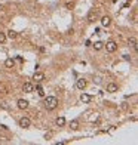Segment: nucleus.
<instances>
[{
	"instance_id": "10",
	"label": "nucleus",
	"mask_w": 138,
	"mask_h": 145,
	"mask_svg": "<svg viewBox=\"0 0 138 145\" xmlns=\"http://www.w3.org/2000/svg\"><path fill=\"white\" fill-rule=\"evenodd\" d=\"M33 80H36L37 83H40V82H43V80H45V74H43V72H34Z\"/></svg>"
},
{
	"instance_id": "20",
	"label": "nucleus",
	"mask_w": 138,
	"mask_h": 145,
	"mask_svg": "<svg viewBox=\"0 0 138 145\" xmlns=\"http://www.w3.org/2000/svg\"><path fill=\"white\" fill-rule=\"evenodd\" d=\"M73 6H74V3H67L65 5V8H73Z\"/></svg>"
},
{
	"instance_id": "7",
	"label": "nucleus",
	"mask_w": 138,
	"mask_h": 145,
	"mask_svg": "<svg viewBox=\"0 0 138 145\" xmlns=\"http://www.w3.org/2000/svg\"><path fill=\"white\" fill-rule=\"evenodd\" d=\"M16 105H18L19 110H25V108H28V101L27 99H18Z\"/></svg>"
},
{
	"instance_id": "5",
	"label": "nucleus",
	"mask_w": 138,
	"mask_h": 145,
	"mask_svg": "<svg viewBox=\"0 0 138 145\" xmlns=\"http://www.w3.org/2000/svg\"><path fill=\"white\" fill-rule=\"evenodd\" d=\"M86 84H88V83H86L85 79H77V80H76V87L80 89V90H83V89L86 87Z\"/></svg>"
},
{
	"instance_id": "1",
	"label": "nucleus",
	"mask_w": 138,
	"mask_h": 145,
	"mask_svg": "<svg viewBox=\"0 0 138 145\" xmlns=\"http://www.w3.org/2000/svg\"><path fill=\"white\" fill-rule=\"evenodd\" d=\"M43 105H45L46 110L52 111V110H55V108L58 107V98L56 96H46L45 101H43Z\"/></svg>"
},
{
	"instance_id": "21",
	"label": "nucleus",
	"mask_w": 138,
	"mask_h": 145,
	"mask_svg": "<svg viewBox=\"0 0 138 145\" xmlns=\"http://www.w3.org/2000/svg\"><path fill=\"white\" fill-rule=\"evenodd\" d=\"M31 2H33V0H31Z\"/></svg>"
},
{
	"instance_id": "17",
	"label": "nucleus",
	"mask_w": 138,
	"mask_h": 145,
	"mask_svg": "<svg viewBox=\"0 0 138 145\" xmlns=\"http://www.w3.org/2000/svg\"><path fill=\"white\" fill-rule=\"evenodd\" d=\"M103 47H104V43H103V42H95V43H94V49H95V50H101Z\"/></svg>"
},
{
	"instance_id": "11",
	"label": "nucleus",
	"mask_w": 138,
	"mask_h": 145,
	"mask_svg": "<svg viewBox=\"0 0 138 145\" xmlns=\"http://www.w3.org/2000/svg\"><path fill=\"white\" fill-rule=\"evenodd\" d=\"M80 101H82V102H85V104H88V102H91V101H92V96H91V95H88V93H82V95H80Z\"/></svg>"
},
{
	"instance_id": "14",
	"label": "nucleus",
	"mask_w": 138,
	"mask_h": 145,
	"mask_svg": "<svg viewBox=\"0 0 138 145\" xmlns=\"http://www.w3.org/2000/svg\"><path fill=\"white\" fill-rule=\"evenodd\" d=\"M5 67H6V68H13V67H15V59L8 58V59L5 61Z\"/></svg>"
},
{
	"instance_id": "16",
	"label": "nucleus",
	"mask_w": 138,
	"mask_h": 145,
	"mask_svg": "<svg viewBox=\"0 0 138 145\" xmlns=\"http://www.w3.org/2000/svg\"><path fill=\"white\" fill-rule=\"evenodd\" d=\"M36 92H37V95H39V96H45V90H43V87H42L40 84H37V86H36Z\"/></svg>"
},
{
	"instance_id": "6",
	"label": "nucleus",
	"mask_w": 138,
	"mask_h": 145,
	"mask_svg": "<svg viewBox=\"0 0 138 145\" xmlns=\"http://www.w3.org/2000/svg\"><path fill=\"white\" fill-rule=\"evenodd\" d=\"M22 90H24L25 93H31L33 90H34V86H33V83H30V82L24 83V86H22Z\"/></svg>"
},
{
	"instance_id": "18",
	"label": "nucleus",
	"mask_w": 138,
	"mask_h": 145,
	"mask_svg": "<svg viewBox=\"0 0 138 145\" xmlns=\"http://www.w3.org/2000/svg\"><path fill=\"white\" fill-rule=\"evenodd\" d=\"M128 45L132 46V47L137 50V39H129V40H128Z\"/></svg>"
},
{
	"instance_id": "4",
	"label": "nucleus",
	"mask_w": 138,
	"mask_h": 145,
	"mask_svg": "<svg viewBox=\"0 0 138 145\" xmlns=\"http://www.w3.org/2000/svg\"><path fill=\"white\" fill-rule=\"evenodd\" d=\"M95 19H96V10L95 9H91L88 12V15H86V21L88 22H94Z\"/></svg>"
},
{
	"instance_id": "15",
	"label": "nucleus",
	"mask_w": 138,
	"mask_h": 145,
	"mask_svg": "<svg viewBox=\"0 0 138 145\" xmlns=\"http://www.w3.org/2000/svg\"><path fill=\"white\" fill-rule=\"evenodd\" d=\"M70 127H71L73 130H77L79 127H80V123H79V120H71V121H70Z\"/></svg>"
},
{
	"instance_id": "8",
	"label": "nucleus",
	"mask_w": 138,
	"mask_h": 145,
	"mask_svg": "<svg viewBox=\"0 0 138 145\" xmlns=\"http://www.w3.org/2000/svg\"><path fill=\"white\" fill-rule=\"evenodd\" d=\"M110 24H111V18H110L108 15H104V16L101 18V25H103V27H110Z\"/></svg>"
},
{
	"instance_id": "13",
	"label": "nucleus",
	"mask_w": 138,
	"mask_h": 145,
	"mask_svg": "<svg viewBox=\"0 0 138 145\" xmlns=\"http://www.w3.org/2000/svg\"><path fill=\"white\" fill-rule=\"evenodd\" d=\"M16 36H18V33H16V31H13V30H9V31L6 33V39H11V40H13V39H16Z\"/></svg>"
},
{
	"instance_id": "19",
	"label": "nucleus",
	"mask_w": 138,
	"mask_h": 145,
	"mask_svg": "<svg viewBox=\"0 0 138 145\" xmlns=\"http://www.w3.org/2000/svg\"><path fill=\"white\" fill-rule=\"evenodd\" d=\"M5 42H6V34L0 31V45H3Z\"/></svg>"
},
{
	"instance_id": "9",
	"label": "nucleus",
	"mask_w": 138,
	"mask_h": 145,
	"mask_svg": "<svg viewBox=\"0 0 138 145\" xmlns=\"http://www.w3.org/2000/svg\"><path fill=\"white\" fill-rule=\"evenodd\" d=\"M117 89H119V86H117L116 83H108V84H107V92H110V93L117 92Z\"/></svg>"
},
{
	"instance_id": "12",
	"label": "nucleus",
	"mask_w": 138,
	"mask_h": 145,
	"mask_svg": "<svg viewBox=\"0 0 138 145\" xmlns=\"http://www.w3.org/2000/svg\"><path fill=\"white\" fill-rule=\"evenodd\" d=\"M55 124L58 126V127H63V126L65 124V118L61 116V117H56V120H55Z\"/></svg>"
},
{
	"instance_id": "3",
	"label": "nucleus",
	"mask_w": 138,
	"mask_h": 145,
	"mask_svg": "<svg viewBox=\"0 0 138 145\" xmlns=\"http://www.w3.org/2000/svg\"><path fill=\"white\" fill-rule=\"evenodd\" d=\"M30 124H31V121H30V118H28V117H22V118H19V127L27 129V127H30Z\"/></svg>"
},
{
	"instance_id": "2",
	"label": "nucleus",
	"mask_w": 138,
	"mask_h": 145,
	"mask_svg": "<svg viewBox=\"0 0 138 145\" xmlns=\"http://www.w3.org/2000/svg\"><path fill=\"white\" fill-rule=\"evenodd\" d=\"M104 46H106L107 52H110V53H113V52H116V50H117V43H116V42H113V40L107 42V45H104Z\"/></svg>"
}]
</instances>
